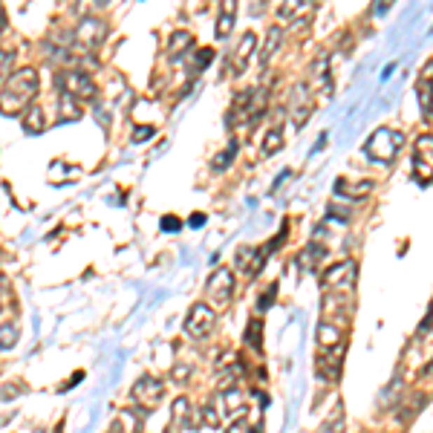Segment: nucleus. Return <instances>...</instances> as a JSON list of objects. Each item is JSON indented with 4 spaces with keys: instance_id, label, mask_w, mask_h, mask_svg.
I'll return each mask as SVG.
<instances>
[{
    "instance_id": "nucleus-14",
    "label": "nucleus",
    "mask_w": 433,
    "mask_h": 433,
    "mask_svg": "<svg viewBox=\"0 0 433 433\" xmlns=\"http://www.w3.org/2000/svg\"><path fill=\"white\" fill-rule=\"evenodd\" d=\"M315 338H318V347H321V350L341 347L344 327H341V324H332V321H321V327H318V332H315Z\"/></svg>"
},
{
    "instance_id": "nucleus-30",
    "label": "nucleus",
    "mask_w": 433,
    "mask_h": 433,
    "mask_svg": "<svg viewBox=\"0 0 433 433\" xmlns=\"http://www.w3.org/2000/svg\"><path fill=\"white\" fill-rule=\"evenodd\" d=\"M234 151H237V144H228V151H226L223 156L214 159V171H223V167H228V159L234 156Z\"/></svg>"
},
{
    "instance_id": "nucleus-31",
    "label": "nucleus",
    "mask_w": 433,
    "mask_h": 433,
    "mask_svg": "<svg viewBox=\"0 0 433 433\" xmlns=\"http://www.w3.org/2000/svg\"><path fill=\"white\" fill-rule=\"evenodd\" d=\"M309 4L306 0H298V4H289V6H280V18H292V15H298L301 9H306Z\"/></svg>"
},
{
    "instance_id": "nucleus-32",
    "label": "nucleus",
    "mask_w": 433,
    "mask_h": 433,
    "mask_svg": "<svg viewBox=\"0 0 433 433\" xmlns=\"http://www.w3.org/2000/svg\"><path fill=\"white\" fill-rule=\"evenodd\" d=\"M275 295H277V283H272V286H269V292H263V295H260V303H257V306H260V309H269L272 301H275Z\"/></svg>"
},
{
    "instance_id": "nucleus-20",
    "label": "nucleus",
    "mask_w": 433,
    "mask_h": 433,
    "mask_svg": "<svg viewBox=\"0 0 433 433\" xmlns=\"http://www.w3.org/2000/svg\"><path fill=\"white\" fill-rule=\"evenodd\" d=\"M312 72H315V81H318L321 92H324V95H329V92H332V78H329V58H327V55H321V58L315 61V67H312Z\"/></svg>"
},
{
    "instance_id": "nucleus-35",
    "label": "nucleus",
    "mask_w": 433,
    "mask_h": 433,
    "mask_svg": "<svg viewBox=\"0 0 433 433\" xmlns=\"http://www.w3.org/2000/svg\"><path fill=\"white\" fill-rule=\"evenodd\" d=\"M15 53L12 50H4V81H9V64H12Z\"/></svg>"
},
{
    "instance_id": "nucleus-39",
    "label": "nucleus",
    "mask_w": 433,
    "mask_h": 433,
    "mask_svg": "<svg viewBox=\"0 0 433 433\" xmlns=\"http://www.w3.org/2000/svg\"><path fill=\"white\" fill-rule=\"evenodd\" d=\"M425 376H433V358L427 361V367H425Z\"/></svg>"
},
{
    "instance_id": "nucleus-3",
    "label": "nucleus",
    "mask_w": 433,
    "mask_h": 433,
    "mask_svg": "<svg viewBox=\"0 0 433 433\" xmlns=\"http://www.w3.org/2000/svg\"><path fill=\"white\" fill-rule=\"evenodd\" d=\"M55 84H61V92H69L76 102H92L95 99V81L81 69H64L55 72Z\"/></svg>"
},
{
    "instance_id": "nucleus-29",
    "label": "nucleus",
    "mask_w": 433,
    "mask_h": 433,
    "mask_svg": "<svg viewBox=\"0 0 433 433\" xmlns=\"http://www.w3.org/2000/svg\"><path fill=\"white\" fill-rule=\"evenodd\" d=\"M223 401H226V411H228V413H237V411H240V404H243V396H240L237 390H228Z\"/></svg>"
},
{
    "instance_id": "nucleus-5",
    "label": "nucleus",
    "mask_w": 433,
    "mask_h": 433,
    "mask_svg": "<svg viewBox=\"0 0 433 433\" xmlns=\"http://www.w3.org/2000/svg\"><path fill=\"white\" fill-rule=\"evenodd\" d=\"M214 327H216V315H214V309L208 303H194V306H191L188 318H185V332L191 335V338H197V341L208 338V335L214 332Z\"/></svg>"
},
{
    "instance_id": "nucleus-33",
    "label": "nucleus",
    "mask_w": 433,
    "mask_h": 433,
    "mask_svg": "<svg viewBox=\"0 0 433 433\" xmlns=\"http://www.w3.org/2000/svg\"><path fill=\"white\" fill-rule=\"evenodd\" d=\"M151 136H153V128H151V125H142V128L133 130V142H136V144L144 142V139H151Z\"/></svg>"
},
{
    "instance_id": "nucleus-17",
    "label": "nucleus",
    "mask_w": 433,
    "mask_h": 433,
    "mask_svg": "<svg viewBox=\"0 0 433 433\" xmlns=\"http://www.w3.org/2000/svg\"><path fill=\"white\" fill-rule=\"evenodd\" d=\"M280 41H283V29H280V27H269L266 43H263V50H260V64H263V69H266V67H269V61L275 58V53H277Z\"/></svg>"
},
{
    "instance_id": "nucleus-12",
    "label": "nucleus",
    "mask_w": 433,
    "mask_h": 433,
    "mask_svg": "<svg viewBox=\"0 0 433 433\" xmlns=\"http://www.w3.org/2000/svg\"><path fill=\"white\" fill-rule=\"evenodd\" d=\"M76 38H78L81 46H99L107 38V27L102 20H95V18H84L78 23V29H76Z\"/></svg>"
},
{
    "instance_id": "nucleus-19",
    "label": "nucleus",
    "mask_w": 433,
    "mask_h": 433,
    "mask_svg": "<svg viewBox=\"0 0 433 433\" xmlns=\"http://www.w3.org/2000/svg\"><path fill=\"white\" fill-rule=\"evenodd\" d=\"M401 396H404V378L401 376H396L387 387H384V393H381V407H393L396 401H401Z\"/></svg>"
},
{
    "instance_id": "nucleus-10",
    "label": "nucleus",
    "mask_w": 433,
    "mask_h": 433,
    "mask_svg": "<svg viewBox=\"0 0 433 433\" xmlns=\"http://www.w3.org/2000/svg\"><path fill=\"white\" fill-rule=\"evenodd\" d=\"M416 92H419V107L425 122H433V61H427L419 72V81H416Z\"/></svg>"
},
{
    "instance_id": "nucleus-9",
    "label": "nucleus",
    "mask_w": 433,
    "mask_h": 433,
    "mask_svg": "<svg viewBox=\"0 0 433 433\" xmlns=\"http://www.w3.org/2000/svg\"><path fill=\"white\" fill-rule=\"evenodd\" d=\"M312 113V92H309V84L306 81H298L289 92V116H292V125L295 128H303L306 118Z\"/></svg>"
},
{
    "instance_id": "nucleus-38",
    "label": "nucleus",
    "mask_w": 433,
    "mask_h": 433,
    "mask_svg": "<svg viewBox=\"0 0 433 433\" xmlns=\"http://www.w3.org/2000/svg\"><path fill=\"white\" fill-rule=\"evenodd\" d=\"M202 223H205V216H202V214H194V216H191V226H194V228L202 226Z\"/></svg>"
},
{
    "instance_id": "nucleus-24",
    "label": "nucleus",
    "mask_w": 433,
    "mask_h": 433,
    "mask_svg": "<svg viewBox=\"0 0 433 433\" xmlns=\"http://www.w3.org/2000/svg\"><path fill=\"white\" fill-rule=\"evenodd\" d=\"M327 257V249L321 246V243H315V246H309L303 254H301V263H303V269H318V263Z\"/></svg>"
},
{
    "instance_id": "nucleus-6",
    "label": "nucleus",
    "mask_w": 433,
    "mask_h": 433,
    "mask_svg": "<svg viewBox=\"0 0 433 433\" xmlns=\"http://www.w3.org/2000/svg\"><path fill=\"white\" fill-rule=\"evenodd\" d=\"M165 396V384L156 378V376H142L133 387H130V401L139 404V407H156Z\"/></svg>"
},
{
    "instance_id": "nucleus-16",
    "label": "nucleus",
    "mask_w": 433,
    "mask_h": 433,
    "mask_svg": "<svg viewBox=\"0 0 433 433\" xmlns=\"http://www.w3.org/2000/svg\"><path fill=\"white\" fill-rule=\"evenodd\" d=\"M425 401H427V396H425V393L404 396V399H401V407H399V422H401V425H411V422L419 416V411L425 407Z\"/></svg>"
},
{
    "instance_id": "nucleus-4",
    "label": "nucleus",
    "mask_w": 433,
    "mask_h": 433,
    "mask_svg": "<svg viewBox=\"0 0 433 433\" xmlns=\"http://www.w3.org/2000/svg\"><path fill=\"white\" fill-rule=\"evenodd\" d=\"M399 148H401V133L381 128V130H376V133L370 136V142H367V156L376 159V162H384V165H387V162H393V156L399 153Z\"/></svg>"
},
{
    "instance_id": "nucleus-21",
    "label": "nucleus",
    "mask_w": 433,
    "mask_h": 433,
    "mask_svg": "<svg viewBox=\"0 0 433 433\" xmlns=\"http://www.w3.org/2000/svg\"><path fill=\"white\" fill-rule=\"evenodd\" d=\"M254 266H257V249H252V246L237 249V269L254 277Z\"/></svg>"
},
{
    "instance_id": "nucleus-8",
    "label": "nucleus",
    "mask_w": 433,
    "mask_h": 433,
    "mask_svg": "<svg viewBox=\"0 0 433 433\" xmlns=\"http://www.w3.org/2000/svg\"><path fill=\"white\" fill-rule=\"evenodd\" d=\"M205 292L211 298L214 306H228L231 303V295H234V275L231 269H216L211 277H208V286H205Z\"/></svg>"
},
{
    "instance_id": "nucleus-1",
    "label": "nucleus",
    "mask_w": 433,
    "mask_h": 433,
    "mask_svg": "<svg viewBox=\"0 0 433 433\" xmlns=\"http://www.w3.org/2000/svg\"><path fill=\"white\" fill-rule=\"evenodd\" d=\"M38 92V72L35 69H18L9 81H4V113H20L23 107H29L32 95Z\"/></svg>"
},
{
    "instance_id": "nucleus-37",
    "label": "nucleus",
    "mask_w": 433,
    "mask_h": 433,
    "mask_svg": "<svg viewBox=\"0 0 433 433\" xmlns=\"http://www.w3.org/2000/svg\"><path fill=\"white\" fill-rule=\"evenodd\" d=\"M205 422H208V425H216V413H214V407H211V404L205 407Z\"/></svg>"
},
{
    "instance_id": "nucleus-27",
    "label": "nucleus",
    "mask_w": 433,
    "mask_h": 433,
    "mask_svg": "<svg viewBox=\"0 0 433 433\" xmlns=\"http://www.w3.org/2000/svg\"><path fill=\"white\" fill-rule=\"evenodd\" d=\"M15 341H18V327L9 324V321H4V335H0V347H4V350H12Z\"/></svg>"
},
{
    "instance_id": "nucleus-15",
    "label": "nucleus",
    "mask_w": 433,
    "mask_h": 433,
    "mask_svg": "<svg viewBox=\"0 0 433 433\" xmlns=\"http://www.w3.org/2000/svg\"><path fill=\"white\" fill-rule=\"evenodd\" d=\"M234 18H237V4L234 0H226V4H220V15H216V38L226 41L234 29Z\"/></svg>"
},
{
    "instance_id": "nucleus-7",
    "label": "nucleus",
    "mask_w": 433,
    "mask_h": 433,
    "mask_svg": "<svg viewBox=\"0 0 433 433\" xmlns=\"http://www.w3.org/2000/svg\"><path fill=\"white\" fill-rule=\"evenodd\" d=\"M413 174L422 185L433 182V136L425 133L413 144Z\"/></svg>"
},
{
    "instance_id": "nucleus-34",
    "label": "nucleus",
    "mask_w": 433,
    "mask_h": 433,
    "mask_svg": "<svg viewBox=\"0 0 433 433\" xmlns=\"http://www.w3.org/2000/svg\"><path fill=\"white\" fill-rule=\"evenodd\" d=\"M162 231H179V220H177V216H162Z\"/></svg>"
},
{
    "instance_id": "nucleus-28",
    "label": "nucleus",
    "mask_w": 433,
    "mask_h": 433,
    "mask_svg": "<svg viewBox=\"0 0 433 433\" xmlns=\"http://www.w3.org/2000/svg\"><path fill=\"white\" fill-rule=\"evenodd\" d=\"M78 104H76V99H72L69 92H61V113L67 116V118H72V116H78Z\"/></svg>"
},
{
    "instance_id": "nucleus-26",
    "label": "nucleus",
    "mask_w": 433,
    "mask_h": 433,
    "mask_svg": "<svg viewBox=\"0 0 433 433\" xmlns=\"http://www.w3.org/2000/svg\"><path fill=\"white\" fill-rule=\"evenodd\" d=\"M23 128H27L29 133H41L43 130V113H41V107H29L27 110V122H23Z\"/></svg>"
},
{
    "instance_id": "nucleus-23",
    "label": "nucleus",
    "mask_w": 433,
    "mask_h": 433,
    "mask_svg": "<svg viewBox=\"0 0 433 433\" xmlns=\"http://www.w3.org/2000/svg\"><path fill=\"white\" fill-rule=\"evenodd\" d=\"M283 148V130L280 128H272L263 139V156H275L277 151Z\"/></svg>"
},
{
    "instance_id": "nucleus-18",
    "label": "nucleus",
    "mask_w": 433,
    "mask_h": 433,
    "mask_svg": "<svg viewBox=\"0 0 433 433\" xmlns=\"http://www.w3.org/2000/svg\"><path fill=\"white\" fill-rule=\"evenodd\" d=\"M191 46H194V35L185 32V29H177L171 38H167V50H171L174 58H179L185 50H191Z\"/></svg>"
},
{
    "instance_id": "nucleus-36",
    "label": "nucleus",
    "mask_w": 433,
    "mask_h": 433,
    "mask_svg": "<svg viewBox=\"0 0 433 433\" xmlns=\"http://www.w3.org/2000/svg\"><path fill=\"white\" fill-rule=\"evenodd\" d=\"M174 373H177V376H174V378H177V381H179V384H185V381H188V367H177V370H174Z\"/></svg>"
},
{
    "instance_id": "nucleus-25",
    "label": "nucleus",
    "mask_w": 433,
    "mask_h": 433,
    "mask_svg": "<svg viewBox=\"0 0 433 433\" xmlns=\"http://www.w3.org/2000/svg\"><path fill=\"white\" fill-rule=\"evenodd\" d=\"M321 433H344V407H341V404L335 407V413H332V416L324 422Z\"/></svg>"
},
{
    "instance_id": "nucleus-22",
    "label": "nucleus",
    "mask_w": 433,
    "mask_h": 433,
    "mask_svg": "<svg viewBox=\"0 0 433 433\" xmlns=\"http://www.w3.org/2000/svg\"><path fill=\"white\" fill-rule=\"evenodd\" d=\"M260 335H263V324H260V321H249V329L243 332V344H249L254 352H263Z\"/></svg>"
},
{
    "instance_id": "nucleus-2",
    "label": "nucleus",
    "mask_w": 433,
    "mask_h": 433,
    "mask_svg": "<svg viewBox=\"0 0 433 433\" xmlns=\"http://www.w3.org/2000/svg\"><path fill=\"white\" fill-rule=\"evenodd\" d=\"M355 280H358V263L352 257L335 263L329 266L324 275H321V283L327 289V295H344V298H352V289H355Z\"/></svg>"
},
{
    "instance_id": "nucleus-11",
    "label": "nucleus",
    "mask_w": 433,
    "mask_h": 433,
    "mask_svg": "<svg viewBox=\"0 0 433 433\" xmlns=\"http://www.w3.org/2000/svg\"><path fill=\"white\" fill-rule=\"evenodd\" d=\"M341 361H344V344L332 347V350H321L318 355V373L324 381H338L341 378Z\"/></svg>"
},
{
    "instance_id": "nucleus-13",
    "label": "nucleus",
    "mask_w": 433,
    "mask_h": 433,
    "mask_svg": "<svg viewBox=\"0 0 433 433\" xmlns=\"http://www.w3.org/2000/svg\"><path fill=\"white\" fill-rule=\"evenodd\" d=\"M254 46H257V35H254V32H246L243 41L237 43L234 55H231V76H240V72L249 67V58H252V53H254Z\"/></svg>"
}]
</instances>
